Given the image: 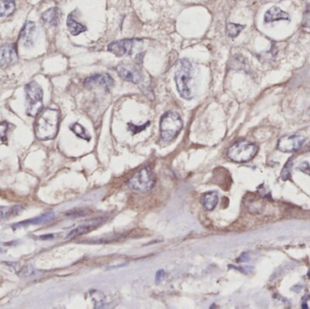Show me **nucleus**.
<instances>
[{
    "label": "nucleus",
    "mask_w": 310,
    "mask_h": 309,
    "mask_svg": "<svg viewBox=\"0 0 310 309\" xmlns=\"http://www.w3.org/2000/svg\"><path fill=\"white\" fill-rule=\"evenodd\" d=\"M60 113L56 109H45L38 114L35 124L37 138L42 141L54 139L57 136L59 126Z\"/></svg>",
    "instance_id": "1"
},
{
    "label": "nucleus",
    "mask_w": 310,
    "mask_h": 309,
    "mask_svg": "<svg viewBox=\"0 0 310 309\" xmlns=\"http://www.w3.org/2000/svg\"><path fill=\"white\" fill-rule=\"evenodd\" d=\"M184 126L183 120L175 112H168L163 115L160 123L161 137L166 143L175 139Z\"/></svg>",
    "instance_id": "2"
},
{
    "label": "nucleus",
    "mask_w": 310,
    "mask_h": 309,
    "mask_svg": "<svg viewBox=\"0 0 310 309\" xmlns=\"http://www.w3.org/2000/svg\"><path fill=\"white\" fill-rule=\"evenodd\" d=\"M191 72L192 65L190 61L188 59H182L179 62V67L175 73V82L179 94L186 100H190L191 98L190 87Z\"/></svg>",
    "instance_id": "3"
},
{
    "label": "nucleus",
    "mask_w": 310,
    "mask_h": 309,
    "mask_svg": "<svg viewBox=\"0 0 310 309\" xmlns=\"http://www.w3.org/2000/svg\"><path fill=\"white\" fill-rule=\"evenodd\" d=\"M27 103L26 114L32 117L38 116L43 109V90L38 82H28L25 86Z\"/></svg>",
    "instance_id": "4"
},
{
    "label": "nucleus",
    "mask_w": 310,
    "mask_h": 309,
    "mask_svg": "<svg viewBox=\"0 0 310 309\" xmlns=\"http://www.w3.org/2000/svg\"><path fill=\"white\" fill-rule=\"evenodd\" d=\"M258 146L248 141H240L228 150V157L236 163H247L258 152Z\"/></svg>",
    "instance_id": "5"
},
{
    "label": "nucleus",
    "mask_w": 310,
    "mask_h": 309,
    "mask_svg": "<svg viewBox=\"0 0 310 309\" xmlns=\"http://www.w3.org/2000/svg\"><path fill=\"white\" fill-rule=\"evenodd\" d=\"M155 184V179L152 170L149 167H145L136 172L127 183L129 188L142 192H146L152 189Z\"/></svg>",
    "instance_id": "6"
},
{
    "label": "nucleus",
    "mask_w": 310,
    "mask_h": 309,
    "mask_svg": "<svg viewBox=\"0 0 310 309\" xmlns=\"http://www.w3.org/2000/svg\"><path fill=\"white\" fill-rule=\"evenodd\" d=\"M116 70L121 78L127 82L138 83L143 80L141 70L132 63H120Z\"/></svg>",
    "instance_id": "7"
},
{
    "label": "nucleus",
    "mask_w": 310,
    "mask_h": 309,
    "mask_svg": "<svg viewBox=\"0 0 310 309\" xmlns=\"http://www.w3.org/2000/svg\"><path fill=\"white\" fill-rule=\"evenodd\" d=\"M305 138L300 135H287L279 140L278 149L282 152H296L304 144Z\"/></svg>",
    "instance_id": "8"
},
{
    "label": "nucleus",
    "mask_w": 310,
    "mask_h": 309,
    "mask_svg": "<svg viewBox=\"0 0 310 309\" xmlns=\"http://www.w3.org/2000/svg\"><path fill=\"white\" fill-rule=\"evenodd\" d=\"M84 86L87 88H95V87H102V88L109 90L114 86V79L112 76L108 74H95L93 76H89L83 82Z\"/></svg>",
    "instance_id": "9"
},
{
    "label": "nucleus",
    "mask_w": 310,
    "mask_h": 309,
    "mask_svg": "<svg viewBox=\"0 0 310 309\" xmlns=\"http://www.w3.org/2000/svg\"><path fill=\"white\" fill-rule=\"evenodd\" d=\"M138 41L139 39L137 38H130V39H123L119 41H114L108 45V51L113 53L117 57H124L125 55L131 54V52L133 50V45Z\"/></svg>",
    "instance_id": "10"
},
{
    "label": "nucleus",
    "mask_w": 310,
    "mask_h": 309,
    "mask_svg": "<svg viewBox=\"0 0 310 309\" xmlns=\"http://www.w3.org/2000/svg\"><path fill=\"white\" fill-rule=\"evenodd\" d=\"M18 60L17 49L13 44H6L0 47V68H5Z\"/></svg>",
    "instance_id": "11"
},
{
    "label": "nucleus",
    "mask_w": 310,
    "mask_h": 309,
    "mask_svg": "<svg viewBox=\"0 0 310 309\" xmlns=\"http://www.w3.org/2000/svg\"><path fill=\"white\" fill-rule=\"evenodd\" d=\"M36 37H37V25L32 21H27L20 33L21 44H23L25 47H31L35 44Z\"/></svg>",
    "instance_id": "12"
},
{
    "label": "nucleus",
    "mask_w": 310,
    "mask_h": 309,
    "mask_svg": "<svg viewBox=\"0 0 310 309\" xmlns=\"http://www.w3.org/2000/svg\"><path fill=\"white\" fill-rule=\"evenodd\" d=\"M280 20L289 21L290 17L288 13L283 11L278 6H272L265 13V16H264L265 23H272L275 21H280Z\"/></svg>",
    "instance_id": "13"
},
{
    "label": "nucleus",
    "mask_w": 310,
    "mask_h": 309,
    "mask_svg": "<svg viewBox=\"0 0 310 309\" xmlns=\"http://www.w3.org/2000/svg\"><path fill=\"white\" fill-rule=\"evenodd\" d=\"M42 20L46 25L57 26L59 22V9L57 7H52L42 14Z\"/></svg>",
    "instance_id": "14"
},
{
    "label": "nucleus",
    "mask_w": 310,
    "mask_h": 309,
    "mask_svg": "<svg viewBox=\"0 0 310 309\" xmlns=\"http://www.w3.org/2000/svg\"><path fill=\"white\" fill-rule=\"evenodd\" d=\"M53 218H54V213H53V212H48V213L41 215V216L37 217V218L31 219V220H29V221H22V222L17 223L13 227H25V226H28V225L41 224V223H44V222H46V221H50Z\"/></svg>",
    "instance_id": "15"
},
{
    "label": "nucleus",
    "mask_w": 310,
    "mask_h": 309,
    "mask_svg": "<svg viewBox=\"0 0 310 309\" xmlns=\"http://www.w3.org/2000/svg\"><path fill=\"white\" fill-rule=\"evenodd\" d=\"M219 202V197L215 191H209L205 193L203 197L202 203L203 207L207 210H213Z\"/></svg>",
    "instance_id": "16"
},
{
    "label": "nucleus",
    "mask_w": 310,
    "mask_h": 309,
    "mask_svg": "<svg viewBox=\"0 0 310 309\" xmlns=\"http://www.w3.org/2000/svg\"><path fill=\"white\" fill-rule=\"evenodd\" d=\"M66 25L68 27V30L70 33L73 35V36H78L79 34H81L83 32L86 31V26L78 23L76 21L73 14H70L67 18V21H66Z\"/></svg>",
    "instance_id": "17"
},
{
    "label": "nucleus",
    "mask_w": 310,
    "mask_h": 309,
    "mask_svg": "<svg viewBox=\"0 0 310 309\" xmlns=\"http://www.w3.org/2000/svg\"><path fill=\"white\" fill-rule=\"evenodd\" d=\"M16 9L14 0H0V18L8 17Z\"/></svg>",
    "instance_id": "18"
},
{
    "label": "nucleus",
    "mask_w": 310,
    "mask_h": 309,
    "mask_svg": "<svg viewBox=\"0 0 310 309\" xmlns=\"http://www.w3.org/2000/svg\"><path fill=\"white\" fill-rule=\"evenodd\" d=\"M97 226V224H83L79 227H76L75 229H73L67 236V239H75L76 237H79L81 235L87 233L89 231L93 230L95 227Z\"/></svg>",
    "instance_id": "19"
},
{
    "label": "nucleus",
    "mask_w": 310,
    "mask_h": 309,
    "mask_svg": "<svg viewBox=\"0 0 310 309\" xmlns=\"http://www.w3.org/2000/svg\"><path fill=\"white\" fill-rule=\"evenodd\" d=\"M70 130L73 133L76 134V136H78L81 139L85 140V141H90L91 136L89 135L88 133L86 132V130L80 124H74L70 126Z\"/></svg>",
    "instance_id": "20"
},
{
    "label": "nucleus",
    "mask_w": 310,
    "mask_h": 309,
    "mask_svg": "<svg viewBox=\"0 0 310 309\" xmlns=\"http://www.w3.org/2000/svg\"><path fill=\"white\" fill-rule=\"evenodd\" d=\"M244 28H245V25L235 24V23H228L227 25V34L230 38H237Z\"/></svg>",
    "instance_id": "21"
},
{
    "label": "nucleus",
    "mask_w": 310,
    "mask_h": 309,
    "mask_svg": "<svg viewBox=\"0 0 310 309\" xmlns=\"http://www.w3.org/2000/svg\"><path fill=\"white\" fill-rule=\"evenodd\" d=\"M292 166H293V162H292V159H289L288 161V163L285 164L283 170L281 171V179L283 181H288L290 179L291 176Z\"/></svg>",
    "instance_id": "22"
},
{
    "label": "nucleus",
    "mask_w": 310,
    "mask_h": 309,
    "mask_svg": "<svg viewBox=\"0 0 310 309\" xmlns=\"http://www.w3.org/2000/svg\"><path fill=\"white\" fill-rule=\"evenodd\" d=\"M149 124H150V122L146 123L145 124H144V125H142V126H137V125H134L133 124H128V128H129V130H130L132 133L135 134V133H141L142 131H144L145 129H146V127L149 126Z\"/></svg>",
    "instance_id": "23"
},
{
    "label": "nucleus",
    "mask_w": 310,
    "mask_h": 309,
    "mask_svg": "<svg viewBox=\"0 0 310 309\" xmlns=\"http://www.w3.org/2000/svg\"><path fill=\"white\" fill-rule=\"evenodd\" d=\"M303 26L310 29V5L307 6L303 17Z\"/></svg>",
    "instance_id": "24"
},
{
    "label": "nucleus",
    "mask_w": 310,
    "mask_h": 309,
    "mask_svg": "<svg viewBox=\"0 0 310 309\" xmlns=\"http://www.w3.org/2000/svg\"><path fill=\"white\" fill-rule=\"evenodd\" d=\"M6 132H7V124L6 123L0 124V140L6 141Z\"/></svg>",
    "instance_id": "25"
},
{
    "label": "nucleus",
    "mask_w": 310,
    "mask_h": 309,
    "mask_svg": "<svg viewBox=\"0 0 310 309\" xmlns=\"http://www.w3.org/2000/svg\"><path fill=\"white\" fill-rule=\"evenodd\" d=\"M298 169L300 170V171H302L305 174H308V175H310V165L309 164V163L304 162V163L299 164Z\"/></svg>",
    "instance_id": "26"
},
{
    "label": "nucleus",
    "mask_w": 310,
    "mask_h": 309,
    "mask_svg": "<svg viewBox=\"0 0 310 309\" xmlns=\"http://www.w3.org/2000/svg\"><path fill=\"white\" fill-rule=\"evenodd\" d=\"M165 278V270H159L157 273H156V276H155V280H156V283H160V282H162Z\"/></svg>",
    "instance_id": "27"
},
{
    "label": "nucleus",
    "mask_w": 310,
    "mask_h": 309,
    "mask_svg": "<svg viewBox=\"0 0 310 309\" xmlns=\"http://www.w3.org/2000/svg\"><path fill=\"white\" fill-rule=\"evenodd\" d=\"M248 259H249V257L248 256L247 253H244V254L241 255V257L239 259V260L241 261V262H246L247 260H248Z\"/></svg>",
    "instance_id": "28"
}]
</instances>
